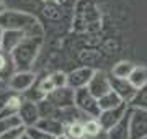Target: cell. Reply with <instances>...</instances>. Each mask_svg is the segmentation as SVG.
I'll return each mask as SVG.
<instances>
[{"label":"cell","mask_w":147,"mask_h":139,"mask_svg":"<svg viewBox=\"0 0 147 139\" xmlns=\"http://www.w3.org/2000/svg\"><path fill=\"white\" fill-rule=\"evenodd\" d=\"M0 26L3 30H23L26 33V36L30 38H41L34 34V30H41L39 22L36 20V16L28 13V11L7 8L0 15Z\"/></svg>","instance_id":"cell-1"},{"label":"cell","mask_w":147,"mask_h":139,"mask_svg":"<svg viewBox=\"0 0 147 139\" xmlns=\"http://www.w3.org/2000/svg\"><path fill=\"white\" fill-rule=\"evenodd\" d=\"M41 49V38L26 36L10 54L15 70H31Z\"/></svg>","instance_id":"cell-2"},{"label":"cell","mask_w":147,"mask_h":139,"mask_svg":"<svg viewBox=\"0 0 147 139\" xmlns=\"http://www.w3.org/2000/svg\"><path fill=\"white\" fill-rule=\"evenodd\" d=\"M75 107L79 108L85 116H92V118H98V115L101 111L98 98L87 87H82V88L75 90Z\"/></svg>","instance_id":"cell-3"},{"label":"cell","mask_w":147,"mask_h":139,"mask_svg":"<svg viewBox=\"0 0 147 139\" xmlns=\"http://www.w3.org/2000/svg\"><path fill=\"white\" fill-rule=\"evenodd\" d=\"M38 77L33 70H15L11 72L10 77L7 79V87L16 93H25L36 84Z\"/></svg>","instance_id":"cell-4"},{"label":"cell","mask_w":147,"mask_h":139,"mask_svg":"<svg viewBox=\"0 0 147 139\" xmlns=\"http://www.w3.org/2000/svg\"><path fill=\"white\" fill-rule=\"evenodd\" d=\"M147 138V110L129 107V139Z\"/></svg>","instance_id":"cell-5"},{"label":"cell","mask_w":147,"mask_h":139,"mask_svg":"<svg viewBox=\"0 0 147 139\" xmlns=\"http://www.w3.org/2000/svg\"><path fill=\"white\" fill-rule=\"evenodd\" d=\"M46 98L53 103L57 110H62V108H70L75 105V90L70 88L69 85L64 87H57L54 88L51 93H47Z\"/></svg>","instance_id":"cell-6"},{"label":"cell","mask_w":147,"mask_h":139,"mask_svg":"<svg viewBox=\"0 0 147 139\" xmlns=\"http://www.w3.org/2000/svg\"><path fill=\"white\" fill-rule=\"evenodd\" d=\"M87 88L96 98H100L101 95H105V93H108L111 90V74H108L105 70H95Z\"/></svg>","instance_id":"cell-7"},{"label":"cell","mask_w":147,"mask_h":139,"mask_svg":"<svg viewBox=\"0 0 147 139\" xmlns=\"http://www.w3.org/2000/svg\"><path fill=\"white\" fill-rule=\"evenodd\" d=\"M18 116H20L21 123L25 124L26 128L34 126V124L38 123V119L41 118L38 102H34V100H28V98L23 96V102H21L20 108H18Z\"/></svg>","instance_id":"cell-8"},{"label":"cell","mask_w":147,"mask_h":139,"mask_svg":"<svg viewBox=\"0 0 147 139\" xmlns=\"http://www.w3.org/2000/svg\"><path fill=\"white\" fill-rule=\"evenodd\" d=\"M127 108H129V105L124 102V103H121L119 107L110 108V110H101L100 115H98V121H100V124L106 129V131H108V129L113 128L121 118L126 115Z\"/></svg>","instance_id":"cell-9"},{"label":"cell","mask_w":147,"mask_h":139,"mask_svg":"<svg viewBox=\"0 0 147 139\" xmlns=\"http://www.w3.org/2000/svg\"><path fill=\"white\" fill-rule=\"evenodd\" d=\"M93 72H95V69H92L88 65L70 70L67 74V85L70 88H74V90L82 88V87H87L90 79H92V75H93Z\"/></svg>","instance_id":"cell-10"},{"label":"cell","mask_w":147,"mask_h":139,"mask_svg":"<svg viewBox=\"0 0 147 139\" xmlns=\"http://www.w3.org/2000/svg\"><path fill=\"white\" fill-rule=\"evenodd\" d=\"M111 90L116 92L123 102L129 103L132 100V96L136 95L137 88L131 84L129 79H119V77H113L111 75Z\"/></svg>","instance_id":"cell-11"},{"label":"cell","mask_w":147,"mask_h":139,"mask_svg":"<svg viewBox=\"0 0 147 139\" xmlns=\"http://www.w3.org/2000/svg\"><path fill=\"white\" fill-rule=\"evenodd\" d=\"M26 38V33L23 30H3L2 38V51L5 54H11L13 49Z\"/></svg>","instance_id":"cell-12"},{"label":"cell","mask_w":147,"mask_h":139,"mask_svg":"<svg viewBox=\"0 0 147 139\" xmlns=\"http://www.w3.org/2000/svg\"><path fill=\"white\" fill-rule=\"evenodd\" d=\"M34 126L39 128L41 131H46L47 134H53V136L64 134V123L56 116H41Z\"/></svg>","instance_id":"cell-13"},{"label":"cell","mask_w":147,"mask_h":139,"mask_svg":"<svg viewBox=\"0 0 147 139\" xmlns=\"http://www.w3.org/2000/svg\"><path fill=\"white\" fill-rule=\"evenodd\" d=\"M106 139H129V108L126 115L106 131Z\"/></svg>","instance_id":"cell-14"},{"label":"cell","mask_w":147,"mask_h":139,"mask_svg":"<svg viewBox=\"0 0 147 139\" xmlns=\"http://www.w3.org/2000/svg\"><path fill=\"white\" fill-rule=\"evenodd\" d=\"M85 128V139H106V129L98 121V118H85L84 119Z\"/></svg>","instance_id":"cell-15"},{"label":"cell","mask_w":147,"mask_h":139,"mask_svg":"<svg viewBox=\"0 0 147 139\" xmlns=\"http://www.w3.org/2000/svg\"><path fill=\"white\" fill-rule=\"evenodd\" d=\"M64 134L70 139H85L84 119H74L64 124Z\"/></svg>","instance_id":"cell-16"},{"label":"cell","mask_w":147,"mask_h":139,"mask_svg":"<svg viewBox=\"0 0 147 139\" xmlns=\"http://www.w3.org/2000/svg\"><path fill=\"white\" fill-rule=\"evenodd\" d=\"M131 84L136 88H141V87L147 85V67L146 65H134L131 75L127 77Z\"/></svg>","instance_id":"cell-17"},{"label":"cell","mask_w":147,"mask_h":139,"mask_svg":"<svg viewBox=\"0 0 147 139\" xmlns=\"http://www.w3.org/2000/svg\"><path fill=\"white\" fill-rule=\"evenodd\" d=\"M98 103H100V110H110V108L119 107L121 103H124V102L119 98V95L116 92L110 90L108 93H105V95H101L98 98Z\"/></svg>","instance_id":"cell-18"},{"label":"cell","mask_w":147,"mask_h":139,"mask_svg":"<svg viewBox=\"0 0 147 139\" xmlns=\"http://www.w3.org/2000/svg\"><path fill=\"white\" fill-rule=\"evenodd\" d=\"M134 65L131 61H119V62H116L113 65V69H111V75L113 77H119V79H127L129 75H131L132 69H134Z\"/></svg>","instance_id":"cell-19"},{"label":"cell","mask_w":147,"mask_h":139,"mask_svg":"<svg viewBox=\"0 0 147 139\" xmlns=\"http://www.w3.org/2000/svg\"><path fill=\"white\" fill-rule=\"evenodd\" d=\"M129 107L132 108H142V110H147V85L137 88L136 95L132 96V100L127 103Z\"/></svg>","instance_id":"cell-20"},{"label":"cell","mask_w":147,"mask_h":139,"mask_svg":"<svg viewBox=\"0 0 147 139\" xmlns=\"http://www.w3.org/2000/svg\"><path fill=\"white\" fill-rule=\"evenodd\" d=\"M20 124H23V123H21L18 113H15V115H7V116H0V134H3L5 131L15 128V126H20Z\"/></svg>","instance_id":"cell-21"},{"label":"cell","mask_w":147,"mask_h":139,"mask_svg":"<svg viewBox=\"0 0 147 139\" xmlns=\"http://www.w3.org/2000/svg\"><path fill=\"white\" fill-rule=\"evenodd\" d=\"M11 72H15V65H13L10 54H5L3 51H0V75L8 79Z\"/></svg>","instance_id":"cell-22"},{"label":"cell","mask_w":147,"mask_h":139,"mask_svg":"<svg viewBox=\"0 0 147 139\" xmlns=\"http://www.w3.org/2000/svg\"><path fill=\"white\" fill-rule=\"evenodd\" d=\"M26 133V126L25 124H20V126H15V128L5 131L3 134H0V139H21Z\"/></svg>","instance_id":"cell-23"},{"label":"cell","mask_w":147,"mask_h":139,"mask_svg":"<svg viewBox=\"0 0 147 139\" xmlns=\"http://www.w3.org/2000/svg\"><path fill=\"white\" fill-rule=\"evenodd\" d=\"M26 134L30 136V139H56V136L53 134H47L46 131H41L36 126H30L26 128Z\"/></svg>","instance_id":"cell-24"},{"label":"cell","mask_w":147,"mask_h":139,"mask_svg":"<svg viewBox=\"0 0 147 139\" xmlns=\"http://www.w3.org/2000/svg\"><path fill=\"white\" fill-rule=\"evenodd\" d=\"M51 75V79H53L54 82V87L57 88V87H64L67 85V74L65 72H61V70H56V72H53Z\"/></svg>","instance_id":"cell-25"},{"label":"cell","mask_w":147,"mask_h":139,"mask_svg":"<svg viewBox=\"0 0 147 139\" xmlns=\"http://www.w3.org/2000/svg\"><path fill=\"white\" fill-rule=\"evenodd\" d=\"M7 8H8V7H7L5 0H0V15H2V13H3V11H5Z\"/></svg>","instance_id":"cell-26"},{"label":"cell","mask_w":147,"mask_h":139,"mask_svg":"<svg viewBox=\"0 0 147 139\" xmlns=\"http://www.w3.org/2000/svg\"><path fill=\"white\" fill-rule=\"evenodd\" d=\"M5 87H7V79L3 77V75H0V90L5 88Z\"/></svg>","instance_id":"cell-27"},{"label":"cell","mask_w":147,"mask_h":139,"mask_svg":"<svg viewBox=\"0 0 147 139\" xmlns=\"http://www.w3.org/2000/svg\"><path fill=\"white\" fill-rule=\"evenodd\" d=\"M2 38H3V28L0 26V51H2Z\"/></svg>","instance_id":"cell-28"},{"label":"cell","mask_w":147,"mask_h":139,"mask_svg":"<svg viewBox=\"0 0 147 139\" xmlns=\"http://www.w3.org/2000/svg\"><path fill=\"white\" fill-rule=\"evenodd\" d=\"M56 139H70V138H67L65 134H61V136H56Z\"/></svg>","instance_id":"cell-29"},{"label":"cell","mask_w":147,"mask_h":139,"mask_svg":"<svg viewBox=\"0 0 147 139\" xmlns=\"http://www.w3.org/2000/svg\"><path fill=\"white\" fill-rule=\"evenodd\" d=\"M21 139H30V136H28V134L25 133V136H23V138H21Z\"/></svg>","instance_id":"cell-30"},{"label":"cell","mask_w":147,"mask_h":139,"mask_svg":"<svg viewBox=\"0 0 147 139\" xmlns=\"http://www.w3.org/2000/svg\"><path fill=\"white\" fill-rule=\"evenodd\" d=\"M144 139H147V138H144Z\"/></svg>","instance_id":"cell-31"}]
</instances>
